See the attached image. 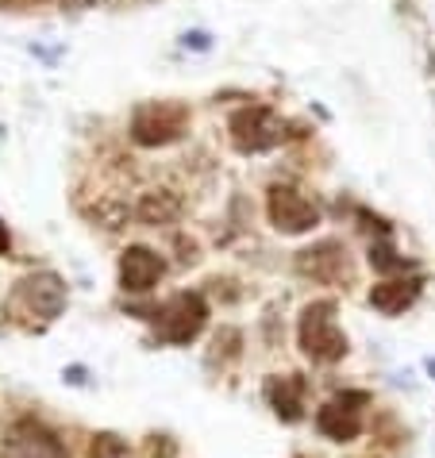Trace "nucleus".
Segmentation results:
<instances>
[{"label":"nucleus","instance_id":"nucleus-4","mask_svg":"<svg viewBox=\"0 0 435 458\" xmlns=\"http://www.w3.org/2000/svg\"><path fill=\"white\" fill-rule=\"evenodd\" d=\"M277 112H270L266 105H251V108H239L232 120H227V131H232V143L235 150H243V155H262V150H274L281 139H286V131H281Z\"/></svg>","mask_w":435,"mask_h":458},{"label":"nucleus","instance_id":"nucleus-14","mask_svg":"<svg viewBox=\"0 0 435 458\" xmlns=\"http://www.w3.org/2000/svg\"><path fill=\"white\" fill-rule=\"evenodd\" d=\"M89 458H132V451H127V443L120 436H112V431H100V436H93Z\"/></svg>","mask_w":435,"mask_h":458},{"label":"nucleus","instance_id":"nucleus-1","mask_svg":"<svg viewBox=\"0 0 435 458\" xmlns=\"http://www.w3.org/2000/svg\"><path fill=\"white\" fill-rule=\"evenodd\" d=\"M301 351L309 354L312 362H339L347 354V335L339 332L336 324V301H312L309 309L301 312V327H297Z\"/></svg>","mask_w":435,"mask_h":458},{"label":"nucleus","instance_id":"nucleus-2","mask_svg":"<svg viewBox=\"0 0 435 458\" xmlns=\"http://www.w3.org/2000/svg\"><path fill=\"white\" fill-rule=\"evenodd\" d=\"M189 123V108L182 100H150L139 105L132 116V139L139 147H166L185 131Z\"/></svg>","mask_w":435,"mask_h":458},{"label":"nucleus","instance_id":"nucleus-13","mask_svg":"<svg viewBox=\"0 0 435 458\" xmlns=\"http://www.w3.org/2000/svg\"><path fill=\"white\" fill-rule=\"evenodd\" d=\"M139 216H143L147 224H166L177 216V200L170 193H147L143 205H139Z\"/></svg>","mask_w":435,"mask_h":458},{"label":"nucleus","instance_id":"nucleus-9","mask_svg":"<svg viewBox=\"0 0 435 458\" xmlns=\"http://www.w3.org/2000/svg\"><path fill=\"white\" fill-rule=\"evenodd\" d=\"M162 274H166V262H162L158 250H150V247H127L120 254V285L127 293L155 289Z\"/></svg>","mask_w":435,"mask_h":458},{"label":"nucleus","instance_id":"nucleus-17","mask_svg":"<svg viewBox=\"0 0 435 458\" xmlns=\"http://www.w3.org/2000/svg\"><path fill=\"white\" fill-rule=\"evenodd\" d=\"M428 370H431V374H435V359H431V362H428Z\"/></svg>","mask_w":435,"mask_h":458},{"label":"nucleus","instance_id":"nucleus-16","mask_svg":"<svg viewBox=\"0 0 435 458\" xmlns=\"http://www.w3.org/2000/svg\"><path fill=\"white\" fill-rule=\"evenodd\" d=\"M12 250V235H8V227L0 224V254H8Z\"/></svg>","mask_w":435,"mask_h":458},{"label":"nucleus","instance_id":"nucleus-11","mask_svg":"<svg viewBox=\"0 0 435 458\" xmlns=\"http://www.w3.org/2000/svg\"><path fill=\"white\" fill-rule=\"evenodd\" d=\"M420 289H424L420 277H389V282L370 289V304H374L378 312H386V316H401L405 309H413L416 304Z\"/></svg>","mask_w":435,"mask_h":458},{"label":"nucleus","instance_id":"nucleus-10","mask_svg":"<svg viewBox=\"0 0 435 458\" xmlns=\"http://www.w3.org/2000/svg\"><path fill=\"white\" fill-rule=\"evenodd\" d=\"M304 393H309V381L301 374H277L266 381V401L286 424H297L304 416Z\"/></svg>","mask_w":435,"mask_h":458},{"label":"nucleus","instance_id":"nucleus-5","mask_svg":"<svg viewBox=\"0 0 435 458\" xmlns=\"http://www.w3.org/2000/svg\"><path fill=\"white\" fill-rule=\"evenodd\" d=\"M12 301H16L28 316H39V324H50L62 316V309H66V282L50 270L31 274L16 285V297Z\"/></svg>","mask_w":435,"mask_h":458},{"label":"nucleus","instance_id":"nucleus-6","mask_svg":"<svg viewBox=\"0 0 435 458\" xmlns=\"http://www.w3.org/2000/svg\"><path fill=\"white\" fill-rule=\"evenodd\" d=\"M266 212H270V224L286 235L312 232V227L320 224V208L293 185H274L270 197H266Z\"/></svg>","mask_w":435,"mask_h":458},{"label":"nucleus","instance_id":"nucleus-8","mask_svg":"<svg viewBox=\"0 0 435 458\" xmlns=\"http://www.w3.org/2000/svg\"><path fill=\"white\" fill-rule=\"evenodd\" d=\"M8 447H12V454H16V458H66L62 439L47 424H39V420H31V416L12 424Z\"/></svg>","mask_w":435,"mask_h":458},{"label":"nucleus","instance_id":"nucleus-7","mask_svg":"<svg viewBox=\"0 0 435 458\" xmlns=\"http://www.w3.org/2000/svg\"><path fill=\"white\" fill-rule=\"evenodd\" d=\"M370 404V393H339L331 397L324 409L316 412V428L320 436L336 439V443H347L362 431V409Z\"/></svg>","mask_w":435,"mask_h":458},{"label":"nucleus","instance_id":"nucleus-12","mask_svg":"<svg viewBox=\"0 0 435 458\" xmlns=\"http://www.w3.org/2000/svg\"><path fill=\"white\" fill-rule=\"evenodd\" d=\"M301 274H312L320 282H339V277H351L347 270V250H339L336 243H324L316 250H304L301 254Z\"/></svg>","mask_w":435,"mask_h":458},{"label":"nucleus","instance_id":"nucleus-3","mask_svg":"<svg viewBox=\"0 0 435 458\" xmlns=\"http://www.w3.org/2000/svg\"><path fill=\"white\" fill-rule=\"evenodd\" d=\"M209 324V304H204L200 293H177L155 312V332L162 343H193L200 335V327Z\"/></svg>","mask_w":435,"mask_h":458},{"label":"nucleus","instance_id":"nucleus-15","mask_svg":"<svg viewBox=\"0 0 435 458\" xmlns=\"http://www.w3.org/2000/svg\"><path fill=\"white\" fill-rule=\"evenodd\" d=\"M370 262H374V270H381V274H389V270H405V259L393 250V243H389V235L381 239V243H374V250H370Z\"/></svg>","mask_w":435,"mask_h":458}]
</instances>
